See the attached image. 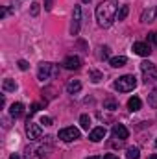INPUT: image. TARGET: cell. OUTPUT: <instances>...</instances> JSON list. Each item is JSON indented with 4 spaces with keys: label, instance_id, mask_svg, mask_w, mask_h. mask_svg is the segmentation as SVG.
<instances>
[{
    "label": "cell",
    "instance_id": "cell-1",
    "mask_svg": "<svg viewBox=\"0 0 157 159\" xmlns=\"http://www.w3.org/2000/svg\"><path fill=\"white\" fill-rule=\"evenodd\" d=\"M117 13H118L117 0H104V2L96 7V19H98V24L104 26V28H109V26L117 20Z\"/></svg>",
    "mask_w": 157,
    "mask_h": 159
},
{
    "label": "cell",
    "instance_id": "cell-2",
    "mask_svg": "<svg viewBox=\"0 0 157 159\" xmlns=\"http://www.w3.org/2000/svg\"><path fill=\"white\" fill-rule=\"evenodd\" d=\"M57 76H59V67H57L56 63L44 61V63H41L39 69H37V78L43 80V81L52 80V78H57Z\"/></svg>",
    "mask_w": 157,
    "mask_h": 159
},
{
    "label": "cell",
    "instance_id": "cell-3",
    "mask_svg": "<svg viewBox=\"0 0 157 159\" xmlns=\"http://www.w3.org/2000/svg\"><path fill=\"white\" fill-rule=\"evenodd\" d=\"M137 87V78L133 74H126V76H120L115 81V89L118 93H129Z\"/></svg>",
    "mask_w": 157,
    "mask_h": 159
},
{
    "label": "cell",
    "instance_id": "cell-4",
    "mask_svg": "<svg viewBox=\"0 0 157 159\" xmlns=\"http://www.w3.org/2000/svg\"><path fill=\"white\" fill-rule=\"evenodd\" d=\"M141 70H142V78L144 83H155L157 81V67L152 61H142L141 63Z\"/></svg>",
    "mask_w": 157,
    "mask_h": 159
},
{
    "label": "cell",
    "instance_id": "cell-5",
    "mask_svg": "<svg viewBox=\"0 0 157 159\" xmlns=\"http://www.w3.org/2000/svg\"><path fill=\"white\" fill-rule=\"evenodd\" d=\"M61 141H65V143H70V141H76L79 139V129H76L74 126H70V128H63V129H59V135H57Z\"/></svg>",
    "mask_w": 157,
    "mask_h": 159
},
{
    "label": "cell",
    "instance_id": "cell-6",
    "mask_svg": "<svg viewBox=\"0 0 157 159\" xmlns=\"http://www.w3.org/2000/svg\"><path fill=\"white\" fill-rule=\"evenodd\" d=\"M79 26H81V7L74 6L72 11V22H70V35H78L79 34Z\"/></svg>",
    "mask_w": 157,
    "mask_h": 159
},
{
    "label": "cell",
    "instance_id": "cell-7",
    "mask_svg": "<svg viewBox=\"0 0 157 159\" xmlns=\"http://www.w3.org/2000/svg\"><path fill=\"white\" fill-rule=\"evenodd\" d=\"M41 133H43V129H41L39 124L28 120V124H26V135H28V139L30 141H37V139H41Z\"/></svg>",
    "mask_w": 157,
    "mask_h": 159
},
{
    "label": "cell",
    "instance_id": "cell-8",
    "mask_svg": "<svg viewBox=\"0 0 157 159\" xmlns=\"http://www.w3.org/2000/svg\"><path fill=\"white\" fill-rule=\"evenodd\" d=\"M111 131H113V139H118V141H126L129 137V129L124 124H115Z\"/></svg>",
    "mask_w": 157,
    "mask_h": 159
},
{
    "label": "cell",
    "instance_id": "cell-9",
    "mask_svg": "<svg viewBox=\"0 0 157 159\" xmlns=\"http://www.w3.org/2000/svg\"><path fill=\"white\" fill-rule=\"evenodd\" d=\"M63 67L67 70H78L79 67H81V59H79L78 56H69V57L63 59Z\"/></svg>",
    "mask_w": 157,
    "mask_h": 159
},
{
    "label": "cell",
    "instance_id": "cell-10",
    "mask_svg": "<svg viewBox=\"0 0 157 159\" xmlns=\"http://www.w3.org/2000/svg\"><path fill=\"white\" fill-rule=\"evenodd\" d=\"M133 52H135L137 56L148 57V56L152 54V48H150V44H146V43H135V44H133Z\"/></svg>",
    "mask_w": 157,
    "mask_h": 159
},
{
    "label": "cell",
    "instance_id": "cell-11",
    "mask_svg": "<svg viewBox=\"0 0 157 159\" xmlns=\"http://www.w3.org/2000/svg\"><path fill=\"white\" fill-rule=\"evenodd\" d=\"M105 128L104 126H98V128H94V129H91V133H89V139L92 141V143H100L104 137H105Z\"/></svg>",
    "mask_w": 157,
    "mask_h": 159
},
{
    "label": "cell",
    "instance_id": "cell-12",
    "mask_svg": "<svg viewBox=\"0 0 157 159\" xmlns=\"http://www.w3.org/2000/svg\"><path fill=\"white\" fill-rule=\"evenodd\" d=\"M155 15H157L155 7H148V9H144V11H142L141 20H142V22H154V20H155Z\"/></svg>",
    "mask_w": 157,
    "mask_h": 159
},
{
    "label": "cell",
    "instance_id": "cell-13",
    "mask_svg": "<svg viewBox=\"0 0 157 159\" xmlns=\"http://www.w3.org/2000/svg\"><path fill=\"white\" fill-rule=\"evenodd\" d=\"M22 113H24V106H22L20 102H15V104H11V107H9V115H11L13 119H19V117H22Z\"/></svg>",
    "mask_w": 157,
    "mask_h": 159
},
{
    "label": "cell",
    "instance_id": "cell-14",
    "mask_svg": "<svg viewBox=\"0 0 157 159\" xmlns=\"http://www.w3.org/2000/svg\"><path fill=\"white\" fill-rule=\"evenodd\" d=\"M81 91V83H79V80H70L69 83H67V93L69 94H76Z\"/></svg>",
    "mask_w": 157,
    "mask_h": 159
},
{
    "label": "cell",
    "instance_id": "cell-15",
    "mask_svg": "<svg viewBox=\"0 0 157 159\" xmlns=\"http://www.w3.org/2000/svg\"><path fill=\"white\" fill-rule=\"evenodd\" d=\"M2 89L6 91V93H15L17 91V83H15V80H4L2 81Z\"/></svg>",
    "mask_w": 157,
    "mask_h": 159
},
{
    "label": "cell",
    "instance_id": "cell-16",
    "mask_svg": "<svg viewBox=\"0 0 157 159\" xmlns=\"http://www.w3.org/2000/svg\"><path fill=\"white\" fill-rule=\"evenodd\" d=\"M141 106H142V102H141V98H139V96H133V98H129V100H128V107H129L131 111H139V109H141Z\"/></svg>",
    "mask_w": 157,
    "mask_h": 159
},
{
    "label": "cell",
    "instance_id": "cell-17",
    "mask_svg": "<svg viewBox=\"0 0 157 159\" xmlns=\"http://www.w3.org/2000/svg\"><path fill=\"white\" fill-rule=\"evenodd\" d=\"M109 63H111V67L120 69V67H124V65L128 63V59H126L124 56H117V57H111V59H109Z\"/></svg>",
    "mask_w": 157,
    "mask_h": 159
},
{
    "label": "cell",
    "instance_id": "cell-18",
    "mask_svg": "<svg viewBox=\"0 0 157 159\" xmlns=\"http://www.w3.org/2000/svg\"><path fill=\"white\" fill-rule=\"evenodd\" d=\"M41 157H43V154L37 148H28L26 154H24V159H41Z\"/></svg>",
    "mask_w": 157,
    "mask_h": 159
},
{
    "label": "cell",
    "instance_id": "cell-19",
    "mask_svg": "<svg viewBox=\"0 0 157 159\" xmlns=\"http://www.w3.org/2000/svg\"><path fill=\"white\" fill-rule=\"evenodd\" d=\"M89 78H91V81L92 83H100L102 80H104V76H102V72H98V70H89Z\"/></svg>",
    "mask_w": 157,
    "mask_h": 159
},
{
    "label": "cell",
    "instance_id": "cell-20",
    "mask_svg": "<svg viewBox=\"0 0 157 159\" xmlns=\"http://www.w3.org/2000/svg\"><path fill=\"white\" fill-rule=\"evenodd\" d=\"M148 106L150 107H157V87L148 94Z\"/></svg>",
    "mask_w": 157,
    "mask_h": 159
},
{
    "label": "cell",
    "instance_id": "cell-21",
    "mask_svg": "<svg viewBox=\"0 0 157 159\" xmlns=\"http://www.w3.org/2000/svg\"><path fill=\"white\" fill-rule=\"evenodd\" d=\"M128 13H129V7L128 6H120V9H118V13H117V20H124L128 17Z\"/></svg>",
    "mask_w": 157,
    "mask_h": 159
},
{
    "label": "cell",
    "instance_id": "cell-22",
    "mask_svg": "<svg viewBox=\"0 0 157 159\" xmlns=\"http://www.w3.org/2000/svg\"><path fill=\"white\" fill-rule=\"evenodd\" d=\"M79 126H81L83 129H89V128H91V119H89V115H81V117H79Z\"/></svg>",
    "mask_w": 157,
    "mask_h": 159
},
{
    "label": "cell",
    "instance_id": "cell-23",
    "mask_svg": "<svg viewBox=\"0 0 157 159\" xmlns=\"http://www.w3.org/2000/svg\"><path fill=\"white\" fill-rule=\"evenodd\" d=\"M126 157H128V159H139V157H141V154H139V148H128V152H126Z\"/></svg>",
    "mask_w": 157,
    "mask_h": 159
},
{
    "label": "cell",
    "instance_id": "cell-24",
    "mask_svg": "<svg viewBox=\"0 0 157 159\" xmlns=\"http://www.w3.org/2000/svg\"><path fill=\"white\" fill-rule=\"evenodd\" d=\"M104 109L115 111V109H117V102H115V100H111V98H109V100H105V102H104Z\"/></svg>",
    "mask_w": 157,
    "mask_h": 159
},
{
    "label": "cell",
    "instance_id": "cell-25",
    "mask_svg": "<svg viewBox=\"0 0 157 159\" xmlns=\"http://www.w3.org/2000/svg\"><path fill=\"white\" fill-rule=\"evenodd\" d=\"M100 50H102V52H100V57H102V59H107V57H109V48H107V46H102Z\"/></svg>",
    "mask_w": 157,
    "mask_h": 159
},
{
    "label": "cell",
    "instance_id": "cell-26",
    "mask_svg": "<svg viewBox=\"0 0 157 159\" xmlns=\"http://www.w3.org/2000/svg\"><path fill=\"white\" fill-rule=\"evenodd\" d=\"M148 41L157 46V32H150V34H148Z\"/></svg>",
    "mask_w": 157,
    "mask_h": 159
},
{
    "label": "cell",
    "instance_id": "cell-27",
    "mask_svg": "<svg viewBox=\"0 0 157 159\" xmlns=\"http://www.w3.org/2000/svg\"><path fill=\"white\" fill-rule=\"evenodd\" d=\"M39 6L41 4H37V2L32 4V17H37V15H39Z\"/></svg>",
    "mask_w": 157,
    "mask_h": 159
},
{
    "label": "cell",
    "instance_id": "cell-28",
    "mask_svg": "<svg viewBox=\"0 0 157 159\" xmlns=\"http://www.w3.org/2000/svg\"><path fill=\"white\" fill-rule=\"evenodd\" d=\"M54 2H56V0H44V9L50 11V9L54 7Z\"/></svg>",
    "mask_w": 157,
    "mask_h": 159
},
{
    "label": "cell",
    "instance_id": "cell-29",
    "mask_svg": "<svg viewBox=\"0 0 157 159\" xmlns=\"http://www.w3.org/2000/svg\"><path fill=\"white\" fill-rule=\"evenodd\" d=\"M19 69H20V70H28V61L20 59V61H19Z\"/></svg>",
    "mask_w": 157,
    "mask_h": 159
},
{
    "label": "cell",
    "instance_id": "cell-30",
    "mask_svg": "<svg viewBox=\"0 0 157 159\" xmlns=\"http://www.w3.org/2000/svg\"><path fill=\"white\" fill-rule=\"evenodd\" d=\"M41 124H44V126H52V119H50V117H43V119H41Z\"/></svg>",
    "mask_w": 157,
    "mask_h": 159
},
{
    "label": "cell",
    "instance_id": "cell-31",
    "mask_svg": "<svg viewBox=\"0 0 157 159\" xmlns=\"http://www.w3.org/2000/svg\"><path fill=\"white\" fill-rule=\"evenodd\" d=\"M37 109H39V106H37V104H34V106L30 107V115H34V113H37Z\"/></svg>",
    "mask_w": 157,
    "mask_h": 159
},
{
    "label": "cell",
    "instance_id": "cell-32",
    "mask_svg": "<svg viewBox=\"0 0 157 159\" xmlns=\"http://www.w3.org/2000/svg\"><path fill=\"white\" fill-rule=\"evenodd\" d=\"M104 159H118L115 154H107V156H104Z\"/></svg>",
    "mask_w": 157,
    "mask_h": 159
},
{
    "label": "cell",
    "instance_id": "cell-33",
    "mask_svg": "<svg viewBox=\"0 0 157 159\" xmlns=\"http://www.w3.org/2000/svg\"><path fill=\"white\" fill-rule=\"evenodd\" d=\"M9 159H20V157H19L17 154H13V156H11V157H9Z\"/></svg>",
    "mask_w": 157,
    "mask_h": 159
},
{
    "label": "cell",
    "instance_id": "cell-34",
    "mask_svg": "<svg viewBox=\"0 0 157 159\" xmlns=\"http://www.w3.org/2000/svg\"><path fill=\"white\" fill-rule=\"evenodd\" d=\"M87 159H100L98 156H92V157H87Z\"/></svg>",
    "mask_w": 157,
    "mask_h": 159
},
{
    "label": "cell",
    "instance_id": "cell-35",
    "mask_svg": "<svg viewBox=\"0 0 157 159\" xmlns=\"http://www.w3.org/2000/svg\"><path fill=\"white\" fill-rule=\"evenodd\" d=\"M152 159H157V154H155V156H154V157H152Z\"/></svg>",
    "mask_w": 157,
    "mask_h": 159
},
{
    "label": "cell",
    "instance_id": "cell-36",
    "mask_svg": "<svg viewBox=\"0 0 157 159\" xmlns=\"http://www.w3.org/2000/svg\"><path fill=\"white\" fill-rule=\"evenodd\" d=\"M81 2H91V0H81Z\"/></svg>",
    "mask_w": 157,
    "mask_h": 159
},
{
    "label": "cell",
    "instance_id": "cell-37",
    "mask_svg": "<svg viewBox=\"0 0 157 159\" xmlns=\"http://www.w3.org/2000/svg\"><path fill=\"white\" fill-rule=\"evenodd\" d=\"M155 146H157V141H155Z\"/></svg>",
    "mask_w": 157,
    "mask_h": 159
}]
</instances>
